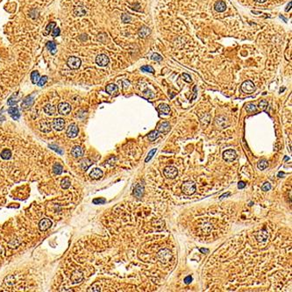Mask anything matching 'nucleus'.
<instances>
[{"label": "nucleus", "mask_w": 292, "mask_h": 292, "mask_svg": "<svg viewBox=\"0 0 292 292\" xmlns=\"http://www.w3.org/2000/svg\"><path fill=\"white\" fill-rule=\"evenodd\" d=\"M270 189H271V184L269 182H268L263 183V185L262 186V191H270Z\"/></svg>", "instance_id": "79ce46f5"}, {"label": "nucleus", "mask_w": 292, "mask_h": 292, "mask_svg": "<svg viewBox=\"0 0 292 292\" xmlns=\"http://www.w3.org/2000/svg\"><path fill=\"white\" fill-rule=\"evenodd\" d=\"M169 130H170V125H169V123H168V122H162V123H161V124L159 125L158 130H157V131H158L159 132L166 133V132H168Z\"/></svg>", "instance_id": "aec40b11"}, {"label": "nucleus", "mask_w": 292, "mask_h": 292, "mask_svg": "<svg viewBox=\"0 0 292 292\" xmlns=\"http://www.w3.org/2000/svg\"><path fill=\"white\" fill-rule=\"evenodd\" d=\"M159 136V132L158 131H152L148 135H147V138L150 141H153L154 140H155L157 137Z\"/></svg>", "instance_id": "f704fd0d"}, {"label": "nucleus", "mask_w": 292, "mask_h": 292, "mask_svg": "<svg viewBox=\"0 0 292 292\" xmlns=\"http://www.w3.org/2000/svg\"><path fill=\"white\" fill-rule=\"evenodd\" d=\"M172 253H171L168 249L167 248H164V249H162L161 251L158 252L157 253V257H158V259L159 261L162 262V263H167L171 259H172Z\"/></svg>", "instance_id": "f257e3e1"}, {"label": "nucleus", "mask_w": 292, "mask_h": 292, "mask_svg": "<svg viewBox=\"0 0 292 292\" xmlns=\"http://www.w3.org/2000/svg\"><path fill=\"white\" fill-rule=\"evenodd\" d=\"M79 132V129L78 126L76 124H71L68 126V127L67 128L66 131V134L68 138H76V137L78 135Z\"/></svg>", "instance_id": "423d86ee"}, {"label": "nucleus", "mask_w": 292, "mask_h": 292, "mask_svg": "<svg viewBox=\"0 0 292 292\" xmlns=\"http://www.w3.org/2000/svg\"><path fill=\"white\" fill-rule=\"evenodd\" d=\"M74 13L76 14V16H83V15L86 14V11H85V9L83 7L78 6L75 9Z\"/></svg>", "instance_id": "72a5a7b5"}, {"label": "nucleus", "mask_w": 292, "mask_h": 292, "mask_svg": "<svg viewBox=\"0 0 292 292\" xmlns=\"http://www.w3.org/2000/svg\"><path fill=\"white\" fill-rule=\"evenodd\" d=\"M246 111L248 112H253L256 111V106L253 104H252V103H249V104L246 105Z\"/></svg>", "instance_id": "e433bc0d"}, {"label": "nucleus", "mask_w": 292, "mask_h": 292, "mask_svg": "<svg viewBox=\"0 0 292 292\" xmlns=\"http://www.w3.org/2000/svg\"><path fill=\"white\" fill-rule=\"evenodd\" d=\"M132 20V18L129 16V15H126V14H123L122 15V21L125 22V23H129L130 21Z\"/></svg>", "instance_id": "a18cd8bd"}, {"label": "nucleus", "mask_w": 292, "mask_h": 292, "mask_svg": "<svg viewBox=\"0 0 292 292\" xmlns=\"http://www.w3.org/2000/svg\"><path fill=\"white\" fill-rule=\"evenodd\" d=\"M290 7H291V2H290V3H289V5H288V6H287V9H286V11H289V9H290Z\"/></svg>", "instance_id": "5fc2aeb1"}, {"label": "nucleus", "mask_w": 292, "mask_h": 292, "mask_svg": "<svg viewBox=\"0 0 292 292\" xmlns=\"http://www.w3.org/2000/svg\"><path fill=\"white\" fill-rule=\"evenodd\" d=\"M163 174L164 176L168 178V179H174L178 175V171L177 169L175 168V167H172V166H168L167 168H164L163 170Z\"/></svg>", "instance_id": "20e7f679"}, {"label": "nucleus", "mask_w": 292, "mask_h": 292, "mask_svg": "<svg viewBox=\"0 0 292 292\" xmlns=\"http://www.w3.org/2000/svg\"><path fill=\"white\" fill-rule=\"evenodd\" d=\"M150 29L148 28V27H147V26H143V27H141L140 30H139V32H138V33H139V36L141 37V38H146L147 36H148L149 35V34H150Z\"/></svg>", "instance_id": "5701e85b"}, {"label": "nucleus", "mask_w": 292, "mask_h": 292, "mask_svg": "<svg viewBox=\"0 0 292 292\" xmlns=\"http://www.w3.org/2000/svg\"><path fill=\"white\" fill-rule=\"evenodd\" d=\"M182 191L185 195H192L196 192V185L193 182H185L182 186Z\"/></svg>", "instance_id": "f03ea898"}, {"label": "nucleus", "mask_w": 292, "mask_h": 292, "mask_svg": "<svg viewBox=\"0 0 292 292\" xmlns=\"http://www.w3.org/2000/svg\"><path fill=\"white\" fill-rule=\"evenodd\" d=\"M144 194V185L143 184H138L135 189H134V191H133V195L137 197V198H141Z\"/></svg>", "instance_id": "2eb2a0df"}, {"label": "nucleus", "mask_w": 292, "mask_h": 292, "mask_svg": "<svg viewBox=\"0 0 292 292\" xmlns=\"http://www.w3.org/2000/svg\"><path fill=\"white\" fill-rule=\"evenodd\" d=\"M254 1L257 2V3H265L267 0H254Z\"/></svg>", "instance_id": "864d4df0"}, {"label": "nucleus", "mask_w": 292, "mask_h": 292, "mask_svg": "<svg viewBox=\"0 0 292 292\" xmlns=\"http://www.w3.org/2000/svg\"><path fill=\"white\" fill-rule=\"evenodd\" d=\"M47 47L52 55H55L56 53V44L54 41H47Z\"/></svg>", "instance_id": "393cba45"}, {"label": "nucleus", "mask_w": 292, "mask_h": 292, "mask_svg": "<svg viewBox=\"0 0 292 292\" xmlns=\"http://www.w3.org/2000/svg\"><path fill=\"white\" fill-rule=\"evenodd\" d=\"M70 184H71V182H70V178H68V177L64 178L61 182V186H62V189H64V190H67V189L70 188Z\"/></svg>", "instance_id": "7c9ffc66"}, {"label": "nucleus", "mask_w": 292, "mask_h": 292, "mask_svg": "<svg viewBox=\"0 0 292 292\" xmlns=\"http://www.w3.org/2000/svg\"><path fill=\"white\" fill-rule=\"evenodd\" d=\"M53 171H54V173L55 175H61L62 173V171H63V167L60 164V163H55L54 166H53Z\"/></svg>", "instance_id": "bb28decb"}, {"label": "nucleus", "mask_w": 292, "mask_h": 292, "mask_svg": "<svg viewBox=\"0 0 292 292\" xmlns=\"http://www.w3.org/2000/svg\"><path fill=\"white\" fill-rule=\"evenodd\" d=\"M256 87L254 83L252 81H245L242 84H241V91L246 93V94H252L255 91Z\"/></svg>", "instance_id": "7ed1b4c3"}, {"label": "nucleus", "mask_w": 292, "mask_h": 292, "mask_svg": "<svg viewBox=\"0 0 292 292\" xmlns=\"http://www.w3.org/2000/svg\"><path fill=\"white\" fill-rule=\"evenodd\" d=\"M236 157H237V153L233 149H228V150H226L223 153V158H224V160L226 162H231L234 161L236 159Z\"/></svg>", "instance_id": "1a4fd4ad"}, {"label": "nucleus", "mask_w": 292, "mask_h": 292, "mask_svg": "<svg viewBox=\"0 0 292 292\" xmlns=\"http://www.w3.org/2000/svg\"><path fill=\"white\" fill-rule=\"evenodd\" d=\"M191 282H192V277H191V276H186V277L184 278V283H185L186 284H190Z\"/></svg>", "instance_id": "09e8293b"}, {"label": "nucleus", "mask_w": 292, "mask_h": 292, "mask_svg": "<svg viewBox=\"0 0 292 292\" xmlns=\"http://www.w3.org/2000/svg\"><path fill=\"white\" fill-rule=\"evenodd\" d=\"M52 221L48 218H43L40 221L39 223V229L42 232H45L48 230L51 226H52Z\"/></svg>", "instance_id": "9b49d317"}, {"label": "nucleus", "mask_w": 292, "mask_h": 292, "mask_svg": "<svg viewBox=\"0 0 292 292\" xmlns=\"http://www.w3.org/2000/svg\"><path fill=\"white\" fill-rule=\"evenodd\" d=\"M44 112L45 113H47V115H50V116H52L56 112V108L52 105H50V104H47L45 107H44Z\"/></svg>", "instance_id": "4be33fe9"}, {"label": "nucleus", "mask_w": 292, "mask_h": 292, "mask_svg": "<svg viewBox=\"0 0 292 292\" xmlns=\"http://www.w3.org/2000/svg\"><path fill=\"white\" fill-rule=\"evenodd\" d=\"M141 70L142 71H145V72H149V73H153L154 72V70L151 67V66H148V65H146V66H143L141 67Z\"/></svg>", "instance_id": "58836bf2"}, {"label": "nucleus", "mask_w": 292, "mask_h": 292, "mask_svg": "<svg viewBox=\"0 0 292 292\" xmlns=\"http://www.w3.org/2000/svg\"><path fill=\"white\" fill-rule=\"evenodd\" d=\"M214 8L218 12H223V11H225L226 9V3L224 1H218L215 5H214Z\"/></svg>", "instance_id": "412c9836"}, {"label": "nucleus", "mask_w": 292, "mask_h": 292, "mask_svg": "<svg viewBox=\"0 0 292 292\" xmlns=\"http://www.w3.org/2000/svg\"><path fill=\"white\" fill-rule=\"evenodd\" d=\"M109 57L105 55V54H101V55H98L97 57H96V63L100 66V67H105L109 64Z\"/></svg>", "instance_id": "6e6552de"}, {"label": "nucleus", "mask_w": 292, "mask_h": 292, "mask_svg": "<svg viewBox=\"0 0 292 292\" xmlns=\"http://www.w3.org/2000/svg\"><path fill=\"white\" fill-rule=\"evenodd\" d=\"M60 33H61V30H60L59 27H55V28H54L53 31H52V35H53L54 37L59 36V35H60Z\"/></svg>", "instance_id": "49530a36"}, {"label": "nucleus", "mask_w": 292, "mask_h": 292, "mask_svg": "<svg viewBox=\"0 0 292 292\" xmlns=\"http://www.w3.org/2000/svg\"><path fill=\"white\" fill-rule=\"evenodd\" d=\"M200 252H202V253H209V250L208 249H204V248H201Z\"/></svg>", "instance_id": "603ef678"}, {"label": "nucleus", "mask_w": 292, "mask_h": 292, "mask_svg": "<svg viewBox=\"0 0 292 292\" xmlns=\"http://www.w3.org/2000/svg\"><path fill=\"white\" fill-rule=\"evenodd\" d=\"M268 232L266 231V229H263L262 231L259 232L258 233L256 234V239H257V240H258V241H260V242H264V241H266L267 239H268Z\"/></svg>", "instance_id": "dca6fc26"}, {"label": "nucleus", "mask_w": 292, "mask_h": 292, "mask_svg": "<svg viewBox=\"0 0 292 292\" xmlns=\"http://www.w3.org/2000/svg\"><path fill=\"white\" fill-rule=\"evenodd\" d=\"M90 176L94 179V180H99L103 176V171L99 168H94L91 170V172L90 173Z\"/></svg>", "instance_id": "4468645a"}, {"label": "nucleus", "mask_w": 292, "mask_h": 292, "mask_svg": "<svg viewBox=\"0 0 292 292\" xmlns=\"http://www.w3.org/2000/svg\"><path fill=\"white\" fill-rule=\"evenodd\" d=\"M156 151H157V149H156V148H153V150H151V151L148 153V155L147 156V158L145 159V162H149V161L152 159V157L153 156V154L155 153V152H156Z\"/></svg>", "instance_id": "a19ab883"}, {"label": "nucleus", "mask_w": 292, "mask_h": 292, "mask_svg": "<svg viewBox=\"0 0 292 292\" xmlns=\"http://www.w3.org/2000/svg\"><path fill=\"white\" fill-rule=\"evenodd\" d=\"M152 60H153V61H158V62H161V61L162 60V57L160 55H158V54H153V55H152Z\"/></svg>", "instance_id": "de8ad7c7"}, {"label": "nucleus", "mask_w": 292, "mask_h": 292, "mask_svg": "<svg viewBox=\"0 0 292 292\" xmlns=\"http://www.w3.org/2000/svg\"><path fill=\"white\" fill-rule=\"evenodd\" d=\"M33 101H34V99H33L32 96H27L26 97H25V99L22 102V107L25 108V109L26 108H29L30 106L32 105Z\"/></svg>", "instance_id": "f3484780"}, {"label": "nucleus", "mask_w": 292, "mask_h": 292, "mask_svg": "<svg viewBox=\"0 0 292 292\" xmlns=\"http://www.w3.org/2000/svg\"><path fill=\"white\" fill-rule=\"evenodd\" d=\"M228 196H230V192H227L226 194H224V195H222V196L220 197V198L222 199V198H224V197H228Z\"/></svg>", "instance_id": "3c124183"}, {"label": "nucleus", "mask_w": 292, "mask_h": 292, "mask_svg": "<svg viewBox=\"0 0 292 292\" xmlns=\"http://www.w3.org/2000/svg\"><path fill=\"white\" fill-rule=\"evenodd\" d=\"M158 110L161 113H163L164 115H168L170 112V108L168 105H165V104H162L158 106Z\"/></svg>", "instance_id": "b1692460"}, {"label": "nucleus", "mask_w": 292, "mask_h": 292, "mask_svg": "<svg viewBox=\"0 0 292 292\" xmlns=\"http://www.w3.org/2000/svg\"><path fill=\"white\" fill-rule=\"evenodd\" d=\"M47 76H43L42 77H40V80H39V82H38V85H39V86L40 87H41V86H43V85H45V83L47 82Z\"/></svg>", "instance_id": "ea45409f"}, {"label": "nucleus", "mask_w": 292, "mask_h": 292, "mask_svg": "<svg viewBox=\"0 0 292 292\" xmlns=\"http://www.w3.org/2000/svg\"><path fill=\"white\" fill-rule=\"evenodd\" d=\"M267 167H268V162H267L266 160L260 161L258 163H257V168H258L259 169H261V170L265 169Z\"/></svg>", "instance_id": "c9c22d12"}, {"label": "nucleus", "mask_w": 292, "mask_h": 292, "mask_svg": "<svg viewBox=\"0 0 292 292\" xmlns=\"http://www.w3.org/2000/svg\"><path fill=\"white\" fill-rule=\"evenodd\" d=\"M245 186H246V183H245L244 182H239L238 183V188L239 189V190H241V189H244Z\"/></svg>", "instance_id": "8fccbe9b"}, {"label": "nucleus", "mask_w": 292, "mask_h": 292, "mask_svg": "<svg viewBox=\"0 0 292 292\" xmlns=\"http://www.w3.org/2000/svg\"><path fill=\"white\" fill-rule=\"evenodd\" d=\"M70 280H71L73 284L80 283L83 280V274H82V273L81 271H79V270H75L72 273V274H71Z\"/></svg>", "instance_id": "9d476101"}, {"label": "nucleus", "mask_w": 292, "mask_h": 292, "mask_svg": "<svg viewBox=\"0 0 292 292\" xmlns=\"http://www.w3.org/2000/svg\"><path fill=\"white\" fill-rule=\"evenodd\" d=\"M53 127L56 131H62V130H63L64 127H65V121H64V119L62 118H57L54 119V121H53Z\"/></svg>", "instance_id": "f8f14e48"}, {"label": "nucleus", "mask_w": 292, "mask_h": 292, "mask_svg": "<svg viewBox=\"0 0 292 292\" xmlns=\"http://www.w3.org/2000/svg\"><path fill=\"white\" fill-rule=\"evenodd\" d=\"M57 109H58V112L62 115H68L71 112L70 105L68 104V103H66V102L60 103V104L58 105Z\"/></svg>", "instance_id": "0eeeda50"}, {"label": "nucleus", "mask_w": 292, "mask_h": 292, "mask_svg": "<svg viewBox=\"0 0 292 292\" xmlns=\"http://www.w3.org/2000/svg\"><path fill=\"white\" fill-rule=\"evenodd\" d=\"M92 164L91 162H89V159H84L81 162V168L82 170H87V168Z\"/></svg>", "instance_id": "473e14b6"}, {"label": "nucleus", "mask_w": 292, "mask_h": 292, "mask_svg": "<svg viewBox=\"0 0 292 292\" xmlns=\"http://www.w3.org/2000/svg\"><path fill=\"white\" fill-rule=\"evenodd\" d=\"M19 97H18V93H16V94H13L9 99H8V105H16L17 104V103H18L19 102Z\"/></svg>", "instance_id": "a878e982"}, {"label": "nucleus", "mask_w": 292, "mask_h": 292, "mask_svg": "<svg viewBox=\"0 0 292 292\" xmlns=\"http://www.w3.org/2000/svg\"><path fill=\"white\" fill-rule=\"evenodd\" d=\"M8 113L11 116V118L15 120L17 119H19L20 118V112H19V109L17 108V107H10L8 109Z\"/></svg>", "instance_id": "6ab92c4d"}, {"label": "nucleus", "mask_w": 292, "mask_h": 292, "mask_svg": "<svg viewBox=\"0 0 292 292\" xmlns=\"http://www.w3.org/2000/svg\"><path fill=\"white\" fill-rule=\"evenodd\" d=\"M105 91L110 95H115V94H117V92L118 91V87L114 83H111V84H108L106 86Z\"/></svg>", "instance_id": "a211bd4d"}, {"label": "nucleus", "mask_w": 292, "mask_h": 292, "mask_svg": "<svg viewBox=\"0 0 292 292\" xmlns=\"http://www.w3.org/2000/svg\"><path fill=\"white\" fill-rule=\"evenodd\" d=\"M182 79L185 81V82H191V76L190 75H188V74H186V73H183L182 75Z\"/></svg>", "instance_id": "c03bdc74"}, {"label": "nucleus", "mask_w": 292, "mask_h": 292, "mask_svg": "<svg viewBox=\"0 0 292 292\" xmlns=\"http://www.w3.org/2000/svg\"><path fill=\"white\" fill-rule=\"evenodd\" d=\"M106 202V200L105 198H95L93 200V203L94 204H103Z\"/></svg>", "instance_id": "37998d69"}, {"label": "nucleus", "mask_w": 292, "mask_h": 292, "mask_svg": "<svg viewBox=\"0 0 292 292\" xmlns=\"http://www.w3.org/2000/svg\"><path fill=\"white\" fill-rule=\"evenodd\" d=\"M268 102L266 100H262L260 103H259V108L262 111H266V109L268 108Z\"/></svg>", "instance_id": "4c0bfd02"}, {"label": "nucleus", "mask_w": 292, "mask_h": 292, "mask_svg": "<svg viewBox=\"0 0 292 292\" xmlns=\"http://www.w3.org/2000/svg\"><path fill=\"white\" fill-rule=\"evenodd\" d=\"M41 130L44 132H48L51 131V126L48 122L47 121H43L41 125Z\"/></svg>", "instance_id": "c756f323"}, {"label": "nucleus", "mask_w": 292, "mask_h": 292, "mask_svg": "<svg viewBox=\"0 0 292 292\" xmlns=\"http://www.w3.org/2000/svg\"><path fill=\"white\" fill-rule=\"evenodd\" d=\"M252 12H253V13H255V14H260V13H261V12H258V11H253Z\"/></svg>", "instance_id": "6e6d98bb"}, {"label": "nucleus", "mask_w": 292, "mask_h": 292, "mask_svg": "<svg viewBox=\"0 0 292 292\" xmlns=\"http://www.w3.org/2000/svg\"><path fill=\"white\" fill-rule=\"evenodd\" d=\"M1 157L4 160H9L11 157V152L10 149H5L3 150V152L1 153Z\"/></svg>", "instance_id": "2f4dec72"}, {"label": "nucleus", "mask_w": 292, "mask_h": 292, "mask_svg": "<svg viewBox=\"0 0 292 292\" xmlns=\"http://www.w3.org/2000/svg\"><path fill=\"white\" fill-rule=\"evenodd\" d=\"M83 149L79 147V146H75L72 149H71V154L72 156L75 158H80L83 155Z\"/></svg>", "instance_id": "ddd939ff"}, {"label": "nucleus", "mask_w": 292, "mask_h": 292, "mask_svg": "<svg viewBox=\"0 0 292 292\" xmlns=\"http://www.w3.org/2000/svg\"><path fill=\"white\" fill-rule=\"evenodd\" d=\"M55 26H56V23H55V22H50V23L47 26V27H46V29H45V32H43L44 35H48V34L50 33V32L55 28Z\"/></svg>", "instance_id": "c85d7f7f"}, {"label": "nucleus", "mask_w": 292, "mask_h": 292, "mask_svg": "<svg viewBox=\"0 0 292 292\" xmlns=\"http://www.w3.org/2000/svg\"><path fill=\"white\" fill-rule=\"evenodd\" d=\"M283 175H284L283 173H279V174H278V176H283Z\"/></svg>", "instance_id": "4d7b16f0"}, {"label": "nucleus", "mask_w": 292, "mask_h": 292, "mask_svg": "<svg viewBox=\"0 0 292 292\" xmlns=\"http://www.w3.org/2000/svg\"><path fill=\"white\" fill-rule=\"evenodd\" d=\"M31 80H32V82L33 84L38 83V82L40 80V74H39L38 71H32L31 73Z\"/></svg>", "instance_id": "cd10ccee"}, {"label": "nucleus", "mask_w": 292, "mask_h": 292, "mask_svg": "<svg viewBox=\"0 0 292 292\" xmlns=\"http://www.w3.org/2000/svg\"><path fill=\"white\" fill-rule=\"evenodd\" d=\"M67 64L72 70H77L81 66V59L76 56H70L68 59Z\"/></svg>", "instance_id": "39448f33"}]
</instances>
